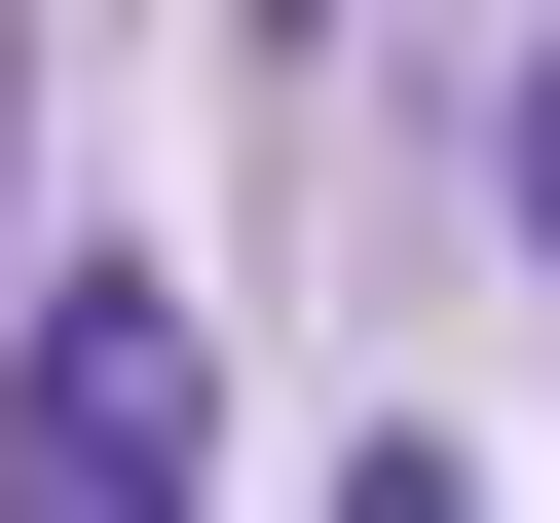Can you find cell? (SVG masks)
Wrapping results in <instances>:
<instances>
[{"label":"cell","mask_w":560,"mask_h":523,"mask_svg":"<svg viewBox=\"0 0 560 523\" xmlns=\"http://www.w3.org/2000/svg\"><path fill=\"white\" fill-rule=\"evenodd\" d=\"M187 449H224L187 300H150V262H75V300L0 337V486H38V523H113V486H187Z\"/></svg>","instance_id":"obj_1"},{"label":"cell","mask_w":560,"mask_h":523,"mask_svg":"<svg viewBox=\"0 0 560 523\" xmlns=\"http://www.w3.org/2000/svg\"><path fill=\"white\" fill-rule=\"evenodd\" d=\"M523 262H560V75H523Z\"/></svg>","instance_id":"obj_2"},{"label":"cell","mask_w":560,"mask_h":523,"mask_svg":"<svg viewBox=\"0 0 560 523\" xmlns=\"http://www.w3.org/2000/svg\"><path fill=\"white\" fill-rule=\"evenodd\" d=\"M0 150H38V75H0Z\"/></svg>","instance_id":"obj_3"}]
</instances>
